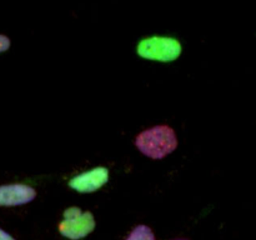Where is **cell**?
Here are the masks:
<instances>
[{"mask_svg":"<svg viewBox=\"0 0 256 240\" xmlns=\"http://www.w3.org/2000/svg\"><path fill=\"white\" fill-rule=\"evenodd\" d=\"M36 190L26 184H8L0 186V206H18L32 202Z\"/></svg>","mask_w":256,"mask_h":240,"instance_id":"5b68a950","label":"cell"},{"mask_svg":"<svg viewBox=\"0 0 256 240\" xmlns=\"http://www.w3.org/2000/svg\"><path fill=\"white\" fill-rule=\"evenodd\" d=\"M58 228L60 234L68 239L79 240L89 235L95 229L94 215L90 212H82L76 206L68 208Z\"/></svg>","mask_w":256,"mask_h":240,"instance_id":"3957f363","label":"cell"},{"mask_svg":"<svg viewBox=\"0 0 256 240\" xmlns=\"http://www.w3.org/2000/svg\"><path fill=\"white\" fill-rule=\"evenodd\" d=\"M10 48V39L6 36V35L0 34V52H6Z\"/></svg>","mask_w":256,"mask_h":240,"instance_id":"52a82bcc","label":"cell"},{"mask_svg":"<svg viewBox=\"0 0 256 240\" xmlns=\"http://www.w3.org/2000/svg\"><path fill=\"white\" fill-rule=\"evenodd\" d=\"M125 240H155V235L146 225H138Z\"/></svg>","mask_w":256,"mask_h":240,"instance_id":"8992f818","label":"cell"},{"mask_svg":"<svg viewBox=\"0 0 256 240\" xmlns=\"http://www.w3.org/2000/svg\"><path fill=\"white\" fill-rule=\"evenodd\" d=\"M108 180H109V170L104 166H98L72 178L69 180V186L75 192L86 194L99 190L106 184Z\"/></svg>","mask_w":256,"mask_h":240,"instance_id":"277c9868","label":"cell"},{"mask_svg":"<svg viewBox=\"0 0 256 240\" xmlns=\"http://www.w3.org/2000/svg\"><path fill=\"white\" fill-rule=\"evenodd\" d=\"M0 240H15L12 235H9L8 232H5L4 230L0 229Z\"/></svg>","mask_w":256,"mask_h":240,"instance_id":"ba28073f","label":"cell"},{"mask_svg":"<svg viewBox=\"0 0 256 240\" xmlns=\"http://www.w3.org/2000/svg\"><path fill=\"white\" fill-rule=\"evenodd\" d=\"M172 240H190V239H185V238H178V239H172Z\"/></svg>","mask_w":256,"mask_h":240,"instance_id":"9c48e42d","label":"cell"},{"mask_svg":"<svg viewBox=\"0 0 256 240\" xmlns=\"http://www.w3.org/2000/svg\"><path fill=\"white\" fill-rule=\"evenodd\" d=\"M182 46L179 40L162 35L144 38L136 45L138 55L152 62H174L182 55Z\"/></svg>","mask_w":256,"mask_h":240,"instance_id":"7a4b0ae2","label":"cell"},{"mask_svg":"<svg viewBox=\"0 0 256 240\" xmlns=\"http://www.w3.org/2000/svg\"><path fill=\"white\" fill-rule=\"evenodd\" d=\"M178 136L169 125H156L142 130L135 138V145L148 158L159 160L176 150Z\"/></svg>","mask_w":256,"mask_h":240,"instance_id":"6da1fadb","label":"cell"}]
</instances>
